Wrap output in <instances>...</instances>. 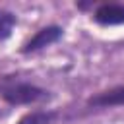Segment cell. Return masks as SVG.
<instances>
[{
  "instance_id": "cell-1",
  "label": "cell",
  "mask_w": 124,
  "mask_h": 124,
  "mask_svg": "<svg viewBox=\"0 0 124 124\" xmlns=\"http://www.w3.org/2000/svg\"><path fill=\"white\" fill-rule=\"evenodd\" d=\"M0 97L12 107H25L48 101L52 95L48 89L19 79L17 76H4L0 78Z\"/></svg>"
},
{
  "instance_id": "cell-2",
  "label": "cell",
  "mask_w": 124,
  "mask_h": 124,
  "mask_svg": "<svg viewBox=\"0 0 124 124\" xmlns=\"http://www.w3.org/2000/svg\"><path fill=\"white\" fill-rule=\"evenodd\" d=\"M62 37H64V29H62L60 25H56V23L45 25V27L37 29V31L21 45L19 52H21V54H35V52H39V50H43V48L58 43Z\"/></svg>"
},
{
  "instance_id": "cell-3",
  "label": "cell",
  "mask_w": 124,
  "mask_h": 124,
  "mask_svg": "<svg viewBox=\"0 0 124 124\" xmlns=\"http://www.w3.org/2000/svg\"><path fill=\"white\" fill-rule=\"evenodd\" d=\"M91 19L101 27H116L124 25V2H103L95 4L91 12Z\"/></svg>"
},
{
  "instance_id": "cell-4",
  "label": "cell",
  "mask_w": 124,
  "mask_h": 124,
  "mask_svg": "<svg viewBox=\"0 0 124 124\" xmlns=\"http://www.w3.org/2000/svg\"><path fill=\"white\" fill-rule=\"evenodd\" d=\"M124 107V85H116L110 89H103L95 95H91L85 101V108H114Z\"/></svg>"
},
{
  "instance_id": "cell-5",
  "label": "cell",
  "mask_w": 124,
  "mask_h": 124,
  "mask_svg": "<svg viewBox=\"0 0 124 124\" xmlns=\"http://www.w3.org/2000/svg\"><path fill=\"white\" fill-rule=\"evenodd\" d=\"M58 118H62L60 110L54 108H35L25 112L16 124H54Z\"/></svg>"
},
{
  "instance_id": "cell-6",
  "label": "cell",
  "mask_w": 124,
  "mask_h": 124,
  "mask_svg": "<svg viewBox=\"0 0 124 124\" xmlns=\"http://www.w3.org/2000/svg\"><path fill=\"white\" fill-rule=\"evenodd\" d=\"M16 25H17V16L12 10L0 8V41H6Z\"/></svg>"
}]
</instances>
